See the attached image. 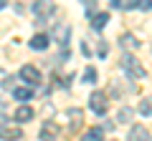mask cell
I'll return each instance as SVG.
<instances>
[{
	"label": "cell",
	"mask_w": 152,
	"mask_h": 141,
	"mask_svg": "<svg viewBox=\"0 0 152 141\" xmlns=\"http://www.w3.org/2000/svg\"><path fill=\"white\" fill-rule=\"evenodd\" d=\"M33 119V109L31 106H20V109L15 111V121L18 124H26V121H31Z\"/></svg>",
	"instance_id": "cell-11"
},
{
	"label": "cell",
	"mask_w": 152,
	"mask_h": 141,
	"mask_svg": "<svg viewBox=\"0 0 152 141\" xmlns=\"http://www.w3.org/2000/svg\"><path fill=\"white\" fill-rule=\"evenodd\" d=\"M117 119H119V121H124V124H127V121L132 119V109H127V106H124V109H119V114H117Z\"/></svg>",
	"instance_id": "cell-18"
},
{
	"label": "cell",
	"mask_w": 152,
	"mask_h": 141,
	"mask_svg": "<svg viewBox=\"0 0 152 141\" xmlns=\"http://www.w3.org/2000/svg\"><path fill=\"white\" fill-rule=\"evenodd\" d=\"M69 119H71V129H76L79 124H84V114L79 109H71L69 111Z\"/></svg>",
	"instance_id": "cell-15"
},
{
	"label": "cell",
	"mask_w": 152,
	"mask_h": 141,
	"mask_svg": "<svg viewBox=\"0 0 152 141\" xmlns=\"http://www.w3.org/2000/svg\"><path fill=\"white\" fill-rule=\"evenodd\" d=\"M129 141H152L150 139V134H147V129L145 126H132V131H129Z\"/></svg>",
	"instance_id": "cell-6"
},
{
	"label": "cell",
	"mask_w": 152,
	"mask_h": 141,
	"mask_svg": "<svg viewBox=\"0 0 152 141\" xmlns=\"http://www.w3.org/2000/svg\"><path fill=\"white\" fill-rule=\"evenodd\" d=\"M137 111H140L142 116H152V96L142 98V101H140V106H137Z\"/></svg>",
	"instance_id": "cell-13"
},
{
	"label": "cell",
	"mask_w": 152,
	"mask_h": 141,
	"mask_svg": "<svg viewBox=\"0 0 152 141\" xmlns=\"http://www.w3.org/2000/svg\"><path fill=\"white\" fill-rule=\"evenodd\" d=\"M102 139H104L102 129H91V131H86V134L81 136V141H102Z\"/></svg>",
	"instance_id": "cell-14"
},
{
	"label": "cell",
	"mask_w": 152,
	"mask_h": 141,
	"mask_svg": "<svg viewBox=\"0 0 152 141\" xmlns=\"http://www.w3.org/2000/svg\"><path fill=\"white\" fill-rule=\"evenodd\" d=\"M107 23H109V13H96V15L91 18V28L94 30H102Z\"/></svg>",
	"instance_id": "cell-12"
},
{
	"label": "cell",
	"mask_w": 152,
	"mask_h": 141,
	"mask_svg": "<svg viewBox=\"0 0 152 141\" xmlns=\"http://www.w3.org/2000/svg\"><path fill=\"white\" fill-rule=\"evenodd\" d=\"M31 48L33 50H46L48 48V35H46V33H36L31 38Z\"/></svg>",
	"instance_id": "cell-8"
},
{
	"label": "cell",
	"mask_w": 152,
	"mask_h": 141,
	"mask_svg": "<svg viewBox=\"0 0 152 141\" xmlns=\"http://www.w3.org/2000/svg\"><path fill=\"white\" fill-rule=\"evenodd\" d=\"M58 134H61L58 124H51V121H48V124L41 126V134H38V136H41V141H53Z\"/></svg>",
	"instance_id": "cell-5"
},
{
	"label": "cell",
	"mask_w": 152,
	"mask_h": 141,
	"mask_svg": "<svg viewBox=\"0 0 152 141\" xmlns=\"http://www.w3.org/2000/svg\"><path fill=\"white\" fill-rule=\"evenodd\" d=\"M112 8H117V10H134V8H140V0H112Z\"/></svg>",
	"instance_id": "cell-10"
},
{
	"label": "cell",
	"mask_w": 152,
	"mask_h": 141,
	"mask_svg": "<svg viewBox=\"0 0 152 141\" xmlns=\"http://www.w3.org/2000/svg\"><path fill=\"white\" fill-rule=\"evenodd\" d=\"M119 63H122V68H124L127 73L132 76V78H145V68H142V63H140V60L134 58V55L124 53V55H122V60H119Z\"/></svg>",
	"instance_id": "cell-1"
},
{
	"label": "cell",
	"mask_w": 152,
	"mask_h": 141,
	"mask_svg": "<svg viewBox=\"0 0 152 141\" xmlns=\"http://www.w3.org/2000/svg\"><path fill=\"white\" fill-rule=\"evenodd\" d=\"M20 78L26 83H31V86H38V83H41V70H38L36 65L28 63V65H23V68H20Z\"/></svg>",
	"instance_id": "cell-2"
},
{
	"label": "cell",
	"mask_w": 152,
	"mask_h": 141,
	"mask_svg": "<svg viewBox=\"0 0 152 141\" xmlns=\"http://www.w3.org/2000/svg\"><path fill=\"white\" fill-rule=\"evenodd\" d=\"M109 53V48H107V43H102V45H99V55H102V58H104V55H107Z\"/></svg>",
	"instance_id": "cell-20"
},
{
	"label": "cell",
	"mask_w": 152,
	"mask_h": 141,
	"mask_svg": "<svg viewBox=\"0 0 152 141\" xmlns=\"http://www.w3.org/2000/svg\"><path fill=\"white\" fill-rule=\"evenodd\" d=\"M96 81V68L94 65H89L86 70H84V78H81V83H94Z\"/></svg>",
	"instance_id": "cell-16"
},
{
	"label": "cell",
	"mask_w": 152,
	"mask_h": 141,
	"mask_svg": "<svg viewBox=\"0 0 152 141\" xmlns=\"http://www.w3.org/2000/svg\"><path fill=\"white\" fill-rule=\"evenodd\" d=\"M89 103H91V111L94 114H107V96H104L102 91H94L91 96H89Z\"/></svg>",
	"instance_id": "cell-3"
},
{
	"label": "cell",
	"mask_w": 152,
	"mask_h": 141,
	"mask_svg": "<svg viewBox=\"0 0 152 141\" xmlns=\"http://www.w3.org/2000/svg\"><path fill=\"white\" fill-rule=\"evenodd\" d=\"M56 10V5L53 3H33V13H36L38 18H41V20H43L46 15H48V13H53Z\"/></svg>",
	"instance_id": "cell-7"
},
{
	"label": "cell",
	"mask_w": 152,
	"mask_h": 141,
	"mask_svg": "<svg viewBox=\"0 0 152 141\" xmlns=\"http://www.w3.org/2000/svg\"><path fill=\"white\" fill-rule=\"evenodd\" d=\"M20 136H23L20 126H10V124H5L3 129H0V139H3V141H18Z\"/></svg>",
	"instance_id": "cell-4"
},
{
	"label": "cell",
	"mask_w": 152,
	"mask_h": 141,
	"mask_svg": "<svg viewBox=\"0 0 152 141\" xmlns=\"http://www.w3.org/2000/svg\"><path fill=\"white\" fill-rule=\"evenodd\" d=\"M119 43H122V48H127V50L140 48V40H137L132 33H124V35H119Z\"/></svg>",
	"instance_id": "cell-9"
},
{
	"label": "cell",
	"mask_w": 152,
	"mask_h": 141,
	"mask_svg": "<svg viewBox=\"0 0 152 141\" xmlns=\"http://www.w3.org/2000/svg\"><path fill=\"white\" fill-rule=\"evenodd\" d=\"M8 5V3H3V0H0V10H3V8H5Z\"/></svg>",
	"instance_id": "cell-21"
},
{
	"label": "cell",
	"mask_w": 152,
	"mask_h": 141,
	"mask_svg": "<svg viewBox=\"0 0 152 141\" xmlns=\"http://www.w3.org/2000/svg\"><path fill=\"white\" fill-rule=\"evenodd\" d=\"M13 96H15L18 101H28V98L33 96V91H31V88H15V91H13Z\"/></svg>",
	"instance_id": "cell-17"
},
{
	"label": "cell",
	"mask_w": 152,
	"mask_h": 141,
	"mask_svg": "<svg viewBox=\"0 0 152 141\" xmlns=\"http://www.w3.org/2000/svg\"><path fill=\"white\" fill-rule=\"evenodd\" d=\"M140 10H152V0H145V3H140Z\"/></svg>",
	"instance_id": "cell-19"
}]
</instances>
